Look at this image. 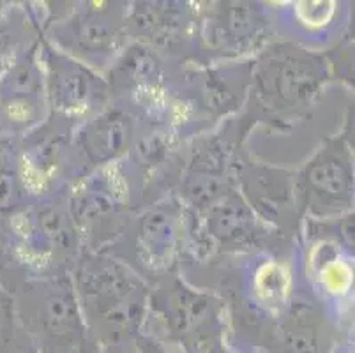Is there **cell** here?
Instances as JSON below:
<instances>
[{
  "label": "cell",
  "mask_w": 355,
  "mask_h": 353,
  "mask_svg": "<svg viewBox=\"0 0 355 353\" xmlns=\"http://www.w3.org/2000/svg\"><path fill=\"white\" fill-rule=\"evenodd\" d=\"M318 62L311 57L295 51V53L270 55L261 64L257 80L260 94L267 97L274 110H288L304 103L320 83Z\"/></svg>",
  "instance_id": "cell-1"
},
{
  "label": "cell",
  "mask_w": 355,
  "mask_h": 353,
  "mask_svg": "<svg viewBox=\"0 0 355 353\" xmlns=\"http://www.w3.org/2000/svg\"><path fill=\"white\" fill-rule=\"evenodd\" d=\"M80 284L87 307H96L98 315L108 320L117 318V313H122L129 322L133 311L144 304L141 284L121 265L110 260H96L83 268Z\"/></svg>",
  "instance_id": "cell-2"
},
{
  "label": "cell",
  "mask_w": 355,
  "mask_h": 353,
  "mask_svg": "<svg viewBox=\"0 0 355 353\" xmlns=\"http://www.w3.org/2000/svg\"><path fill=\"white\" fill-rule=\"evenodd\" d=\"M306 196L320 212L340 210L350 202L352 173L343 148H327L308 166L304 175Z\"/></svg>",
  "instance_id": "cell-3"
},
{
  "label": "cell",
  "mask_w": 355,
  "mask_h": 353,
  "mask_svg": "<svg viewBox=\"0 0 355 353\" xmlns=\"http://www.w3.org/2000/svg\"><path fill=\"white\" fill-rule=\"evenodd\" d=\"M50 89L53 105L62 112H82L92 108V103L105 97V89L99 80L90 76L85 67L71 62L59 55L51 57Z\"/></svg>",
  "instance_id": "cell-4"
},
{
  "label": "cell",
  "mask_w": 355,
  "mask_h": 353,
  "mask_svg": "<svg viewBox=\"0 0 355 353\" xmlns=\"http://www.w3.org/2000/svg\"><path fill=\"white\" fill-rule=\"evenodd\" d=\"M80 141L89 160L94 164H103L128 150L131 122L119 112L106 113L87 126L80 135Z\"/></svg>",
  "instance_id": "cell-5"
},
{
  "label": "cell",
  "mask_w": 355,
  "mask_h": 353,
  "mask_svg": "<svg viewBox=\"0 0 355 353\" xmlns=\"http://www.w3.org/2000/svg\"><path fill=\"white\" fill-rule=\"evenodd\" d=\"M71 44L80 53H98V57L114 50L119 39V21H112L103 12H85L83 18L73 19Z\"/></svg>",
  "instance_id": "cell-6"
}]
</instances>
